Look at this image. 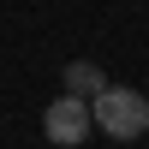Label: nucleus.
Listing matches in <instances>:
<instances>
[{
    "instance_id": "f257e3e1",
    "label": "nucleus",
    "mask_w": 149,
    "mask_h": 149,
    "mask_svg": "<svg viewBox=\"0 0 149 149\" xmlns=\"http://www.w3.org/2000/svg\"><path fill=\"white\" fill-rule=\"evenodd\" d=\"M90 119L107 131V137H143L149 131V95L143 90H125V84H107L102 95H90Z\"/></svg>"
},
{
    "instance_id": "f03ea898",
    "label": "nucleus",
    "mask_w": 149,
    "mask_h": 149,
    "mask_svg": "<svg viewBox=\"0 0 149 149\" xmlns=\"http://www.w3.org/2000/svg\"><path fill=\"white\" fill-rule=\"evenodd\" d=\"M42 131H48V143H60V149H78V143L95 131V119H90V102H84V95H60V102H48V113H42Z\"/></svg>"
},
{
    "instance_id": "7ed1b4c3",
    "label": "nucleus",
    "mask_w": 149,
    "mask_h": 149,
    "mask_svg": "<svg viewBox=\"0 0 149 149\" xmlns=\"http://www.w3.org/2000/svg\"><path fill=\"white\" fill-rule=\"evenodd\" d=\"M107 90V72L95 66V60H66V95H84V102H90V95H102Z\"/></svg>"
}]
</instances>
